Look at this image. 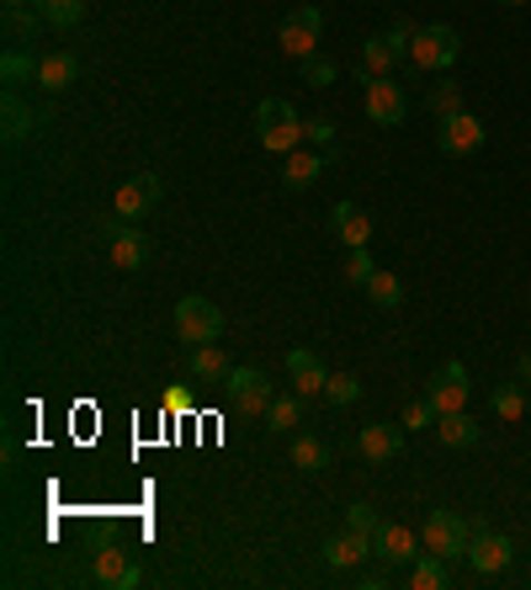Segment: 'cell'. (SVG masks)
<instances>
[{"mask_svg":"<svg viewBox=\"0 0 531 590\" xmlns=\"http://www.w3.org/2000/svg\"><path fill=\"white\" fill-rule=\"evenodd\" d=\"M303 118H298V107L288 97H266L256 107V139H261L271 154H292V149L303 144Z\"/></svg>","mask_w":531,"mask_h":590,"instance_id":"6da1fadb","label":"cell"},{"mask_svg":"<svg viewBox=\"0 0 531 590\" xmlns=\"http://www.w3.org/2000/svg\"><path fill=\"white\" fill-rule=\"evenodd\" d=\"M468 538H473V521L458 517V511H447V506H435L431 517H425V527H420V542H425V553L447 559V564L468 559Z\"/></svg>","mask_w":531,"mask_h":590,"instance_id":"7a4b0ae2","label":"cell"},{"mask_svg":"<svg viewBox=\"0 0 531 590\" xmlns=\"http://www.w3.org/2000/svg\"><path fill=\"white\" fill-rule=\"evenodd\" d=\"M458 53H462L458 27H447V22L414 27V38H410V64H414V70L441 74V70H452V64H458Z\"/></svg>","mask_w":531,"mask_h":590,"instance_id":"3957f363","label":"cell"},{"mask_svg":"<svg viewBox=\"0 0 531 590\" xmlns=\"http://www.w3.org/2000/svg\"><path fill=\"white\" fill-rule=\"evenodd\" d=\"M362 107L378 128H404V118H410V97H404V86H399L393 74L362 80Z\"/></svg>","mask_w":531,"mask_h":590,"instance_id":"277c9868","label":"cell"},{"mask_svg":"<svg viewBox=\"0 0 531 590\" xmlns=\"http://www.w3.org/2000/svg\"><path fill=\"white\" fill-rule=\"evenodd\" d=\"M319 32H324V11H319V6H292L288 17H282V27H277L282 53H288V59H298V64L319 53Z\"/></svg>","mask_w":531,"mask_h":590,"instance_id":"5b68a950","label":"cell"},{"mask_svg":"<svg viewBox=\"0 0 531 590\" xmlns=\"http://www.w3.org/2000/svg\"><path fill=\"white\" fill-rule=\"evenodd\" d=\"M176 336H181L187 346L218 341V336H223V314H218L213 298H202V293L181 298V303H176Z\"/></svg>","mask_w":531,"mask_h":590,"instance_id":"8992f818","label":"cell"},{"mask_svg":"<svg viewBox=\"0 0 531 590\" xmlns=\"http://www.w3.org/2000/svg\"><path fill=\"white\" fill-rule=\"evenodd\" d=\"M510 559H515V548H510L505 532H494L489 521H473V538H468V564H473V574L494 580V574L510 569Z\"/></svg>","mask_w":531,"mask_h":590,"instance_id":"52a82bcc","label":"cell"},{"mask_svg":"<svg viewBox=\"0 0 531 590\" xmlns=\"http://www.w3.org/2000/svg\"><path fill=\"white\" fill-rule=\"evenodd\" d=\"M160 197H166V181L154 171H139V176H128L118 187V202H112V213H118L122 223H144L154 208H160Z\"/></svg>","mask_w":531,"mask_h":590,"instance_id":"ba28073f","label":"cell"},{"mask_svg":"<svg viewBox=\"0 0 531 590\" xmlns=\"http://www.w3.org/2000/svg\"><path fill=\"white\" fill-rule=\"evenodd\" d=\"M91 580L107 590H133V586H144V569L133 564V553L122 542H101L97 553H91Z\"/></svg>","mask_w":531,"mask_h":590,"instance_id":"9c48e42d","label":"cell"},{"mask_svg":"<svg viewBox=\"0 0 531 590\" xmlns=\"http://www.w3.org/2000/svg\"><path fill=\"white\" fill-rule=\"evenodd\" d=\"M410 27H388V32H378V38H367L362 43V80H372V74H393V64L399 59H410Z\"/></svg>","mask_w":531,"mask_h":590,"instance_id":"30bf717a","label":"cell"},{"mask_svg":"<svg viewBox=\"0 0 531 590\" xmlns=\"http://www.w3.org/2000/svg\"><path fill=\"white\" fill-rule=\"evenodd\" d=\"M223 389H229V404L240 416H266V404L277 399V389H271V378L261 368H234L223 378Z\"/></svg>","mask_w":531,"mask_h":590,"instance_id":"8fae6325","label":"cell"},{"mask_svg":"<svg viewBox=\"0 0 531 590\" xmlns=\"http://www.w3.org/2000/svg\"><path fill=\"white\" fill-rule=\"evenodd\" d=\"M468 393H473V383H468V368H462V362H441L435 378L425 383V399L435 404V416H458V410H468Z\"/></svg>","mask_w":531,"mask_h":590,"instance_id":"7c38bea8","label":"cell"},{"mask_svg":"<svg viewBox=\"0 0 531 590\" xmlns=\"http://www.w3.org/2000/svg\"><path fill=\"white\" fill-rule=\"evenodd\" d=\"M107 250H112V267H118V271H139L154 246H149V234L139 229V223L112 219V223H107Z\"/></svg>","mask_w":531,"mask_h":590,"instance_id":"4fadbf2b","label":"cell"},{"mask_svg":"<svg viewBox=\"0 0 531 590\" xmlns=\"http://www.w3.org/2000/svg\"><path fill=\"white\" fill-rule=\"evenodd\" d=\"M483 139H489L483 118H473V112H452V118H441L435 149H441V154H479Z\"/></svg>","mask_w":531,"mask_h":590,"instance_id":"5bb4252c","label":"cell"},{"mask_svg":"<svg viewBox=\"0 0 531 590\" xmlns=\"http://www.w3.org/2000/svg\"><path fill=\"white\" fill-rule=\"evenodd\" d=\"M357 452L367 463H393L404 452V420H372L357 431Z\"/></svg>","mask_w":531,"mask_h":590,"instance_id":"9a60e30c","label":"cell"},{"mask_svg":"<svg viewBox=\"0 0 531 590\" xmlns=\"http://www.w3.org/2000/svg\"><path fill=\"white\" fill-rule=\"evenodd\" d=\"M372 548H378V559H383V564H414V559L425 553L420 532L404 527V521H383V527H378V538H372Z\"/></svg>","mask_w":531,"mask_h":590,"instance_id":"2e32d148","label":"cell"},{"mask_svg":"<svg viewBox=\"0 0 531 590\" xmlns=\"http://www.w3.org/2000/svg\"><path fill=\"white\" fill-rule=\"evenodd\" d=\"M372 553H378L372 538L357 532V527H345V532H330V538H324V564L330 569H357L362 559H372Z\"/></svg>","mask_w":531,"mask_h":590,"instance_id":"e0dca14e","label":"cell"},{"mask_svg":"<svg viewBox=\"0 0 531 590\" xmlns=\"http://www.w3.org/2000/svg\"><path fill=\"white\" fill-rule=\"evenodd\" d=\"M288 383L303 393V399H319L324 383H330V372L319 368V357L309 351V346H292V351H288Z\"/></svg>","mask_w":531,"mask_h":590,"instance_id":"ac0fdd59","label":"cell"},{"mask_svg":"<svg viewBox=\"0 0 531 590\" xmlns=\"http://www.w3.org/2000/svg\"><path fill=\"white\" fill-rule=\"evenodd\" d=\"M330 229H335V240L345 250L372 246V213H362L357 202H335V208H330Z\"/></svg>","mask_w":531,"mask_h":590,"instance_id":"d6986e66","label":"cell"},{"mask_svg":"<svg viewBox=\"0 0 531 590\" xmlns=\"http://www.w3.org/2000/svg\"><path fill=\"white\" fill-rule=\"evenodd\" d=\"M261 420H266V431H271V437H288V431H298V426L309 420V399H303L298 389L277 393V399L266 404V416H261Z\"/></svg>","mask_w":531,"mask_h":590,"instance_id":"ffe728a7","label":"cell"},{"mask_svg":"<svg viewBox=\"0 0 531 590\" xmlns=\"http://www.w3.org/2000/svg\"><path fill=\"white\" fill-rule=\"evenodd\" d=\"M282 160H288V166H282V187H288V192H309L319 176H324V149H292Z\"/></svg>","mask_w":531,"mask_h":590,"instance_id":"44dd1931","label":"cell"},{"mask_svg":"<svg viewBox=\"0 0 531 590\" xmlns=\"http://www.w3.org/2000/svg\"><path fill=\"white\" fill-rule=\"evenodd\" d=\"M74 74H80V59L64 49L43 53V64H38V91H49V97H59V91H70Z\"/></svg>","mask_w":531,"mask_h":590,"instance_id":"7402d4cb","label":"cell"},{"mask_svg":"<svg viewBox=\"0 0 531 590\" xmlns=\"http://www.w3.org/2000/svg\"><path fill=\"white\" fill-rule=\"evenodd\" d=\"M187 368H192V378H197V383H223V378L234 372V362L223 357V346H218V341H208V346H192Z\"/></svg>","mask_w":531,"mask_h":590,"instance_id":"603a6c76","label":"cell"},{"mask_svg":"<svg viewBox=\"0 0 531 590\" xmlns=\"http://www.w3.org/2000/svg\"><path fill=\"white\" fill-rule=\"evenodd\" d=\"M49 27V17L38 11V6H6V38L27 49V43H38V32Z\"/></svg>","mask_w":531,"mask_h":590,"instance_id":"cb8c5ba5","label":"cell"},{"mask_svg":"<svg viewBox=\"0 0 531 590\" xmlns=\"http://www.w3.org/2000/svg\"><path fill=\"white\" fill-rule=\"evenodd\" d=\"M435 437H441V447H452V452H462V447H479L483 426L468 410H458V416H441L435 420Z\"/></svg>","mask_w":531,"mask_h":590,"instance_id":"d4e9b609","label":"cell"},{"mask_svg":"<svg viewBox=\"0 0 531 590\" xmlns=\"http://www.w3.org/2000/svg\"><path fill=\"white\" fill-rule=\"evenodd\" d=\"M292 468L298 473H324L330 468V442H319L314 431H298L292 437Z\"/></svg>","mask_w":531,"mask_h":590,"instance_id":"484cf974","label":"cell"},{"mask_svg":"<svg viewBox=\"0 0 531 590\" xmlns=\"http://www.w3.org/2000/svg\"><path fill=\"white\" fill-rule=\"evenodd\" d=\"M38 128H43V112H32V107L11 91V97H6V144H22L27 133H38Z\"/></svg>","mask_w":531,"mask_h":590,"instance_id":"4316f807","label":"cell"},{"mask_svg":"<svg viewBox=\"0 0 531 590\" xmlns=\"http://www.w3.org/2000/svg\"><path fill=\"white\" fill-rule=\"evenodd\" d=\"M452 586V564L435 559V553H420L410 564V590H447Z\"/></svg>","mask_w":531,"mask_h":590,"instance_id":"83f0119b","label":"cell"},{"mask_svg":"<svg viewBox=\"0 0 531 590\" xmlns=\"http://www.w3.org/2000/svg\"><path fill=\"white\" fill-rule=\"evenodd\" d=\"M367 298H372V303H378V309H399V303H404V282H399V277H393V271H372V282H367L362 288Z\"/></svg>","mask_w":531,"mask_h":590,"instance_id":"f1b7e54d","label":"cell"},{"mask_svg":"<svg viewBox=\"0 0 531 590\" xmlns=\"http://www.w3.org/2000/svg\"><path fill=\"white\" fill-rule=\"evenodd\" d=\"M38 64H43V59H32L27 49H17V43H11V49H6V59H0V74H6V86H27V80H38Z\"/></svg>","mask_w":531,"mask_h":590,"instance_id":"f546056e","label":"cell"},{"mask_svg":"<svg viewBox=\"0 0 531 590\" xmlns=\"http://www.w3.org/2000/svg\"><path fill=\"white\" fill-rule=\"evenodd\" d=\"M489 410L500 420H527V393H521V383H500V389L489 393Z\"/></svg>","mask_w":531,"mask_h":590,"instance_id":"4dcf8cb0","label":"cell"},{"mask_svg":"<svg viewBox=\"0 0 531 590\" xmlns=\"http://www.w3.org/2000/svg\"><path fill=\"white\" fill-rule=\"evenodd\" d=\"M38 11L49 17V27L64 32V27H74L80 17H86V0H38Z\"/></svg>","mask_w":531,"mask_h":590,"instance_id":"1f68e13d","label":"cell"},{"mask_svg":"<svg viewBox=\"0 0 531 590\" xmlns=\"http://www.w3.org/2000/svg\"><path fill=\"white\" fill-rule=\"evenodd\" d=\"M431 112H435V118L468 112V107H462V86H458V80H435V86H431Z\"/></svg>","mask_w":531,"mask_h":590,"instance_id":"d6a6232c","label":"cell"},{"mask_svg":"<svg viewBox=\"0 0 531 590\" xmlns=\"http://www.w3.org/2000/svg\"><path fill=\"white\" fill-rule=\"evenodd\" d=\"M324 399H330V404H357V399H362V378H357V372H330Z\"/></svg>","mask_w":531,"mask_h":590,"instance_id":"836d02e7","label":"cell"},{"mask_svg":"<svg viewBox=\"0 0 531 590\" xmlns=\"http://www.w3.org/2000/svg\"><path fill=\"white\" fill-rule=\"evenodd\" d=\"M340 64L335 59H324V53H314V59H303V86H314V91H324V86H335Z\"/></svg>","mask_w":531,"mask_h":590,"instance_id":"e575fe53","label":"cell"},{"mask_svg":"<svg viewBox=\"0 0 531 590\" xmlns=\"http://www.w3.org/2000/svg\"><path fill=\"white\" fill-rule=\"evenodd\" d=\"M372 250L367 246H357V250H345V282H351V288H367V282H372Z\"/></svg>","mask_w":531,"mask_h":590,"instance_id":"d590c367","label":"cell"},{"mask_svg":"<svg viewBox=\"0 0 531 590\" xmlns=\"http://www.w3.org/2000/svg\"><path fill=\"white\" fill-rule=\"evenodd\" d=\"M399 420H404V431H425V426H435L441 416H435L431 399L420 393V399H410V404H404V416H399Z\"/></svg>","mask_w":531,"mask_h":590,"instance_id":"8d00e7d4","label":"cell"},{"mask_svg":"<svg viewBox=\"0 0 531 590\" xmlns=\"http://www.w3.org/2000/svg\"><path fill=\"white\" fill-rule=\"evenodd\" d=\"M345 527H357V532H367V538H378L383 517H378L372 506H345Z\"/></svg>","mask_w":531,"mask_h":590,"instance_id":"74e56055","label":"cell"},{"mask_svg":"<svg viewBox=\"0 0 531 590\" xmlns=\"http://www.w3.org/2000/svg\"><path fill=\"white\" fill-rule=\"evenodd\" d=\"M303 139H309L314 149H335V123H330V118H309Z\"/></svg>","mask_w":531,"mask_h":590,"instance_id":"f35d334b","label":"cell"},{"mask_svg":"<svg viewBox=\"0 0 531 590\" xmlns=\"http://www.w3.org/2000/svg\"><path fill=\"white\" fill-rule=\"evenodd\" d=\"M515 372H521V383L531 389V351H521V357H515Z\"/></svg>","mask_w":531,"mask_h":590,"instance_id":"ab89813d","label":"cell"},{"mask_svg":"<svg viewBox=\"0 0 531 590\" xmlns=\"http://www.w3.org/2000/svg\"><path fill=\"white\" fill-rule=\"evenodd\" d=\"M494 6H531V0H494Z\"/></svg>","mask_w":531,"mask_h":590,"instance_id":"60d3db41","label":"cell"},{"mask_svg":"<svg viewBox=\"0 0 531 590\" xmlns=\"http://www.w3.org/2000/svg\"><path fill=\"white\" fill-rule=\"evenodd\" d=\"M6 6H38V0H6Z\"/></svg>","mask_w":531,"mask_h":590,"instance_id":"b9f144b4","label":"cell"},{"mask_svg":"<svg viewBox=\"0 0 531 590\" xmlns=\"http://www.w3.org/2000/svg\"><path fill=\"white\" fill-rule=\"evenodd\" d=\"M527 420H531V393H527Z\"/></svg>","mask_w":531,"mask_h":590,"instance_id":"7bdbcfd3","label":"cell"}]
</instances>
